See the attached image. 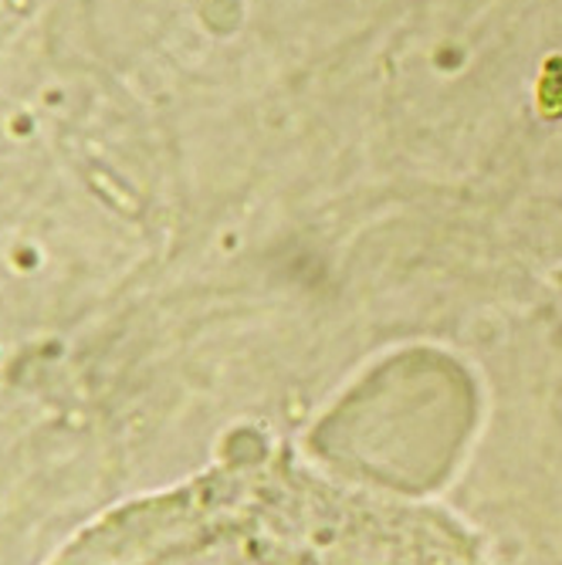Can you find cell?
<instances>
[{"mask_svg":"<svg viewBox=\"0 0 562 565\" xmlns=\"http://www.w3.org/2000/svg\"><path fill=\"white\" fill-rule=\"evenodd\" d=\"M47 565H488L447 511L234 454L88 522Z\"/></svg>","mask_w":562,"mask_h":565,"instance_id":"obj_1","label":"cell"}]
</instances>
